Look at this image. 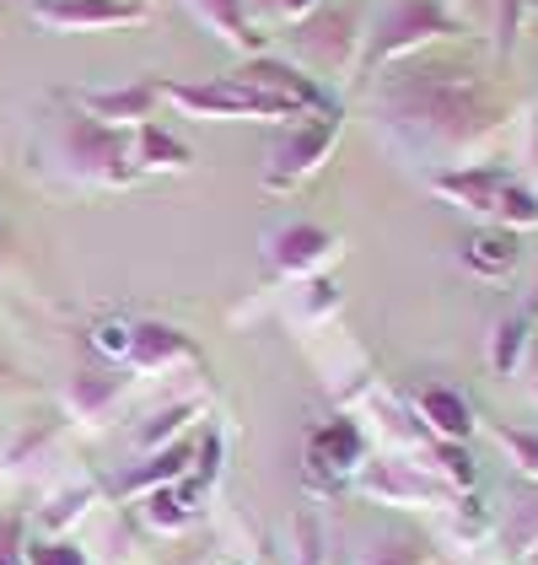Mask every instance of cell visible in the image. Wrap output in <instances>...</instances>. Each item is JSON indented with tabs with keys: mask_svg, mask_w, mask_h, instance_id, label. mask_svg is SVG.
<instances>
[{
	"mask_svg": "<svg viewBox=\"0 0 538 565\" xmlns=\"http://www.w3.org/2000/svg\"><path fill=\"white\" fill-rule=\"evenodd\" d=\"M377 114L388 130H399L415 146H469L495 125L491 92L480 87L463 65H409L394 71L377 92Z\"/></svg>",
	"mask_w": 538,
	"mask_h": 565,
	"instance_id": "1",
	"label": "cell"
},
{
	"mask_svg": "<svg viewBox=\"0 0 538 565\" xmlns=\"http://www.w3.org/2000/svg\"><path fill=\"white\" fill-rule=\"evenodd\" d=\"M28 162L44 178L65 183V189H82V194L134 189L140 183V173H134V162H130V135L87 119L71 97H60V108L39 125L33 146H28Z\"/></svg>",
	"mask_w": 538,
	"mask_h": 565,
	"instance_id": "2",
	"label": "cell"
},
{
	"mask_svg": "<svg viewBox=\"0 0 538 565\" xmlns=\"http://www.w3.org/2000/svg\"><path fill=\"white\" fill-rule=\"evenodd\" d=\"M162 108H179V114L200 119V125H291V119H297L286 103L254 92L248 82H237V76L200 82V87L162 82Z\"/></svg>",
	"mask_w": 538,
	"mask_h": 565,
	"instance_id": "3",
	"label": "cell"
},
{
	"mask_svg": "<svg viewBox=\"0 0 538 565\" xmlns=\"http://www.w3.org/2000/svg\"><path fill=\"white\" fill-rule=\"evenodd\" d=\"M334 146H340V108H318V114L291 119L286 135L269 146V157H265V173H259L265 194H291L297 183L323 173V162L334 157Z\"/></svg>",
	"mask_w": 538,
	"mask_h": 565,
	"instance_id": "4",
	"label": "cell"
},
{
	"mask_svg": "<svg viewBox=\"0 0 538 565\" xmlns=\"http://www.w3.org/2000/svg\"><path fill=\"white\" fill-rule=\"evenodd\" d=\"M356 49H361V17L351 6H334L323 0L308 22H297L291 33V54H297V71L308 76H351L356 65Z\"/></svg>",
	"mask_w": 538,
	"mask_h": 565,
	"instance_id": "5",
	"label": "cell"
},
{
	"mask_svg": "<svg viewBox=\"0 0 538 565\" xmlns=\"http://www.w3.org/2000/svg\"><path fill=\"white\" fill-rule=\"evenodd\" d=\"M458 33H463V17H452L448 0H399V6L377 22V33H372L366 71H383V65H394L404 54L437 44V39H458Z\"/></svg>",
	"mask_w": 538,
	"mask_h": 565,
	"instance_id": "6",
	"label": "cell"
},
{
	"mask_svg": "<svg viewBox=\"0 0 538 565\" xmlns=\"http://www.w3.org/2000/svg\"><path fill=\"white\" fill-rule=\"evenodd\" d=\"M265 259L275 275H291V280H318L329 275V264L340 259V237L318 221H286L265 232Z\"/></svg>",
	"mask_w": 538,
	"mask_h": 565,
	"instance_id": "7",
	"label": "cell"
},
{
	"mask_svg": "<svg viewBox=\"0 0 538 565\" xmlns=\"http://www.w3.org/2000/svg\"><path fill=\"white\" fill-rule=\"evenodd\" d=\"M71 103H76L87 119H97V125H108V130H119V135H134L140 125H151L157 108H162V76H134L125 87L71 92Z\"/></svg>",
	"mask_w": 538,
	"mask_h": 565,
	"instance_id": "8",
	"label": "cell"
},
{
	"mask_svg": "<svg viewBox=\"0 0 538 565\" xmlns=\"http://www.w3.org/2000/svg\"><path fill=\"white\" fill-rule=\"evenodd\" d=\"M28 17L49 33H114L146 22L140 0H33Z\"/></svg>",
	"mask_w": 538,
	"mask_h": 565,
	"instance_id": "9",
	"label": "cell"
},
{
	"mask_svg": "<svg viewBox=\"0 0 538 565\" xmlns=\"http://www.w3.org/2000/svg\"><path fill=\"white\" fill-rule=\"evenodd\" d=\"M232 76H237V82H248L254 92H265V97H275V103H286L297 119H302V114H318V108H334V103H329V92H323V82H313L308 71H297L291 60H275V54H254V60H243Z\"/></svg>",
	"mask_w": 538,
	"mask_h": 565,
	"instance_id": "10",
	"label": "cell"
},
{
	"mask_svg": "<svg viewBox=\"0 0 538 565\" xmlns=\"http://www.w3.org/2000/svg\"><path fill=\"white\" fill-rule=\"evenodd\" d=\"M506 183H512L506 168H448V173L431 178V194H437V200H448V205H458V211H469V216H480L485 226H491L495 205H501V194H506Z\"/></svg>",
	"mask_w": 538,
	"mask_h": 565,
	"instance_id": "11",
	"label": "cell"
},
{
	"mask_svg": "<svg viewBox=\"0 0 538 565\" xmlns=\"http://www.w3.org/2000/svg\"><path fill=\"white\" fill-rule=\"evenodd\" d=\"M356 484L372 501H388V507H431V501L452 495L442 479L420 475L415 463H361Z\"/></svg>",
	"mask_w": 538,
	"mask_h": 565,
	"instance_id": "12",
	"label": "cell"
},
{
	"mask_svg": "<svg viewBox=\"0 0 538 565\" xmlns=\"http://www.w3.org/2000/svg\"><path fill=\"white\" fill-rule=\"evenodd\" d=\"M308 463L318 469L323 484H334V479L345 475H361V463H366V436H361L356 420H329V426H318L313 441H308Z\"/></svg>",
	"mask_w": 538,
	"mask_h": 565,
	"instance_id": "13",
	"label": "cell"
},
{
	"mask_svg": "<svg viewBox=\"0 0 538 565\" xmlns=\"http://www.w3.org/2000/svg\"><path fill=\"white\" fill-rule=\"evenodd\" d=\"M189 6V17L216 39V44L237 49V54H265V33L248 22V11H243V0H183Z\"/></svg>",
	"mask_w": 538,
	"mask_h": 565,
	"instance_id": "14",
	"label": "cell"
},
{
	"mask_svg": "<svg viewBox=\"0 0 538 565\" xmlns=\"http://www.w3.org/2000/svg\"><path fill=\"white\" fill-rule=\"evenodd\" d=\"M200 350L194 340L173 329V323H157V318H146V323H134V345H130V361L134 372H146V377H157V372H168V366H183V361H194Z\"/></svg>",
	"mask_w": 538,
	"mask_h": 565,
	"instance_id": "15",
	"label": "cell"
},
{
	"mask_svg": "<svg viewBox=\"0 0 538 565\" xmlns=\"http://www.w3.org/2000/svg\"><path fill=\"white\" fill-rule=\"evenodd\" d=\"M415 415L431 431V441H469L474 436V409L448 383H426V388L415 393Z\"/></svg>",
	"mask_w": 538,
	"mask_h": 565,
	"instance_id": "16",
	"label": "cell"
},
{
	"mask_svg": "<svg viewBox=\"0 0 538 565\" xmlns=\"http://www.w3.org/2000/svg\"><path fill=\"white\" fill-rule=\"evenodd\" d=\"M130 162L140 178L151 173H189L194 168V146L189 140H179L173 130H162L157 119L151 125H140V130L130 135Z\"/></svg>",
	"mask_w": 538,
	"mask_h": 565,
	"instance_id": "17",
	"label": "cell"
},
{
	"mask_svg": "<svg viewBox=\"0 0 538 565\" xmlns=\"http://www.w3.org/2000/svg\"><path fill=\"white\" fill-rule=\"evenodd\" d=\"M194 447H200L194 436H179V441H168V447L146 452L130 475L119 479V490H125V495H140V490H162V484L189 479V469H194Z\"/></svg>",
	"mask_w": 538,
	"mask_h": 565,
	"instance_id": "18",
	"label": "cell"
},
{
	"mask_svg": "<svg viewBox=\"0 0 538 565\" xmlns=\"http://www.w3.org/2000/svg\"><path fill=\"white\" fill-rule=\"evenodd\" d=\"M119 398H125V377L119 372H76L65 383V415L82 420V426H97Z\"/></svg>",
	"mask_w": 538,
	"mask_h": 565,
	"instance_id": "19",
	"label": "cell"
},
{
	"mask_svg": "<svg viewBox=\"0 0 538 565\" xmlns=\"http://www.w3.org/2000/svg\"><path fill=\"white\" fill-rule=\"evenodd\" d=\"M523 259V248H517V232H506V226H480L469 243H463V264L480 275V280H506L512 269Z\"/></svg>",
	"mask_w": 538,
	"mask_h": 565,
	"instance_id": "20",
	"label": "cell"
},
{
	"mask_svg": "<svg viewBox=\"0 0 538 565\" xmlns=\"http://www.w3.org/2000/svg\"><path fill=\"white\" fill-rule=\"evenodd\" d=\"M528 345H534V318H528V312L501 318L495 334H491V372L495 377H517V366H523Z\"/></svg>",
	"mask_w": 538,
	"mask_h": 565,
	"instance_id": "21",
	"label": "cell"
},
{
	"mask_svg": "<svg viewBox=\"0 0 538 565\" xmlns=\"http://www.w3.org/2000/svg\"><path fill=\"white\" fill-rule=\"evenodd\" d=\"M194 501L183 495L179 484H162V490H146V522L157 527V533H183L189 522H194Z\"/></svg>",
	"mask_w": 538,
	"mask_h": 565,
	"instance_id": "22",
	"label": "cell"
},
{
	"mask_svg": "<svg viewBox=\"0 0 538 565\" xmlns=\"http://www.w3.org/2000/svg\"><path fill=\"white\" fill-rule=\"evenodd\" d=\"M194 415H200V404H173L168 415H157L151 426H140L134 447H140V452H157V447H168V441H179V436H194Z\"/></svg>",
	"mask_w": 538,
	"mask_h": 565,
	"instance_id": "23",
	"label": "cell"
},
{
	"mask_svg": "<svg viewBox=\"0 0 538 565\" xmlns=\"http://www.w3.org/2000/svg\"><path fill=\"white\" fill-rule=\"evenodd\" d=\"M491 226H506V232H528V226H538V194L528 189V183H506V194H501V205H495V221Z\"/></svg>",
	"mask_w": 538,
	"mask_h": 565,
	"instance_id": "24",
	"label": "cell"
},
{
	"mask_svg": "<svg viewBox=\"0 0 538 565\" xmlns=\"http://www.w3.org/2000/svg\"><path fill=\"white\" fill-rule=\"evenodd\" d=\"M431 458H437V479L448 484V490H474V458H469V447L463 441H431Z\"/></svg>",
	"mask_w": 538,
	"mask_h": 565,
	"instance_id": "25",
	"label": "cell"
},
{
	"mask_svg": "<svg viewBox=\"0 0 538 565\" xmlns=\"http://www.w3.org/2000/svg\"><path fill=\"white\" fill-rule=\"evenodd\" d=\"M495 441H501L506 463H512L523 479H534L538 484V431H523V426H495Z\"/></svg>",
	"mask_w": 538,
	"mask_h": 565,
	"instance_id": "26",
	"label": "cell"
},
{
	"mask_svg": "<svg viewBox=\"0 0 538 565\" xmlns=\"http://www.w3.org/2000/svg\"><path fill=\"white\" fill-rule=\"evenodd\" d=\"M87 345L103 355V361H130V345H134V323H125V318H103V323H92Z\"/></svg>",
	"mask_w": 538,
	"mask_h": 565,
	"instance_id": "27",
	"label": "cell"
},
{
	"mask_svg": "<svg viewBox=\"0 0 538 565\" xmlns=\"http://www.w3.org/2000/svg\"><path fill=\"white\" fill-rule=\"evenodd\" d=\"M87 501H92V490L82 484V490H65V495H54L44 512H39V522H44V533L49 539H65V527L87 512Z\"/></svg>",
	"mask_w": 538,
	"mask_h": 565,
	"instance_id": "28",
	"label": "cell"
},
{
	"mask_svg": "<svg viewBox=\"0 0 538 565\" xmlns=\"http://www.w3.org/2000/svg\"><path fill=\"white\" fill-rule=\"evenodd\" d=\"M22 565H87V555L71 544V539H28V550H22Z\"/></svg>",
	"mask_w": 538,
	"mask_h": 565,
	"instance_id": "29",
	"label": "cell"
},
{
	"mask_svg": "<svg viewBox=\"0 0 538 565\" xmlns=\"http://www.w3.org/2000/svg\"><path fill=\"white\" fill-rule=\"evenodd\" d=\"M356 565H420V550L404 539H377L372 550H361Z\"/></svg>",
	"mask_w": 538,
	"mask_h": 565,
	"instance_id": "30",
	"label": "cell"
},
{
	"mask_svg": "<svg viewBox=\"0 0 538 565\" xmlns=\"http://www.w3.org/2000/svg\"><path fill=\"white\" fill-rule=\"evenodd\" d=\"M334 307H340V286L329 275H318V280L302 286V318H329Z\"/></svg>",
	"mask_w": 538,
	"mask_h": 565,
	"instance_id": "31",
	"label": "cell"
},
{
	"mask_svg": "<svg viewBox=\"0 0 538 565\" xmlns=\"http://www.w3.org/2000/svg\"><path fill=\"white\" fill-rule=\"evenodd\" d=\"M523 6H528V0H501V33H495V49H501V54H512V44H517Z\"/></svg>",
	"mask_w": 538,
	"mask_h": 565,
	"instance_id": "32",
	"label": "cell"
},
{
	"mask_svg": "<svg viewBox=\"0 0 538 565\" xmlns=\"http://www.w3.org/2000/svg\"><path fill=\"white\" fill-rule=\"evenodd\" d=\"M22 550H28V539H22V522H17V518H0V565H22Z\"/></svg>",
	"mask_w": 538,
	"mask_h": 565,
	"instance_id": "33",
	"label": "cell"
},
{
	"mask_svg": "<svg viewBox=\"0 0 538 565\" xmlns=\"http://www.w3.org/2000/svg\"><path fill=\"white\" fill-rule=\"evenodd\" d=\"M318 6H323V0H275V17H280V22H308Z\"/></svg>",
	"mask_w": 538,
	"mask_h": 565,
	"instance_id": "34",
	"label": "cell"
},
{
	"mask_svg": "<svg viewBox=\"0 0 538 565\" xmlns=\"http://www.w3.org/2000/svg\"><path fill=\"white\" fill-rule=\"evenodd\" d=\"M318 555H323V544L313 539V522H302V565H318Z\"/></svg>",
	"mask_w": 538,
	"mask_h": 565,
	"instance_id": "35",
	"label": "cell"
},
{
	"mask_svg": "<svg viewBox=\"0 0 538 565\" xmlns=\"http://www.w3.org/2000/svg\"><path fill=\"white\" fill-rule=\"evenodd\" d=\"M0 388H11V355L0 350Z\"/></svg>",
	"mask_w": 538,
	"mask_h": 565,
	"instance_id": "36",
	"label": "cell"
},
{
	"mask_svg": "<svg viewBox=\"0 0 538 565\" xmlns=\"http://www.w3.org/2000/svg\"><path fill=\"white\" fill-rule=\"evenodd\" d=\"M6 264H11V243H0V269H6Z\"/></svg>",
	"mask_w": 538,
	"mask_h": 565,
	"instance_id": "37",
	"label": "cell"
},
{
	"mask_svg": "<svg viewBox=\"0 0 538 565\" xmlns=\"http://www.w3.org/2000/svg\"><path fill=\"white\" fill-rule=\"evenodd\" d=\"M0 243H11V226H6V216H0Z\"/></svg>",
	"mask_w": 538,
	"mask_h": 565,
	"instance_id": "38",
	"label": "cell"
},
{
	"mask_svg": "<svg viewBox=\"0 0 538 565\" xmlns=\"http://www.w3.org/2000/svg\"><path fill=\"white\" fill-rule=\"evenodd\" d=\"M528 318H538V286H534V302H528Z\"/></svg>",
	"mask_w": 538,
	"mask_h": 565,
	"instance_id": "39",
	"label": "cell"
}]
</instances>
